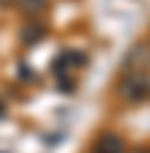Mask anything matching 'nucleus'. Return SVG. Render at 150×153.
<instances>
[{"mask_svg":"<svg viewBox=\"0 0 150 153\" xmlns=\"http://www.w3.org/2000/svg\"><path fill=\"white\" fill-rule=\"evenodd\" d=\"M93 153H126V148H123V140L120 137H115V134H104V137L96 142Z\"/></svg>","mask_w":150,"mask_h":153,"instance_id":"f03ea898","label":"nucleus"},{"mask_svg":"<svg viewBox=\"0 0 150 153\" xmlns=\"http://www.w3.org/2000/svg\"><path fill=\"white\" fill-rule=\"evenodd\" d=\"M120 96L126 101H145V99H150V82L145 79V74H131L120 85Z\"/></svg>","mask_w":150,"mask_h":153,"instance_id":"f257e3e1","label":"nucleus"},{"mask_svg":"<svg viewBox=\"0 0 150 153\" xmlns=\"http://www.w3.org/2000/svg\"><path fill=\"white\" fill-rule=\"evenodd\" d=\"M8 3H14V0H0V6H8Z\"/></svg>","mask_w":150,"mask_h":153,"instance_id":"7ed1b4c3","label":"nucleus"}]
</instances>
